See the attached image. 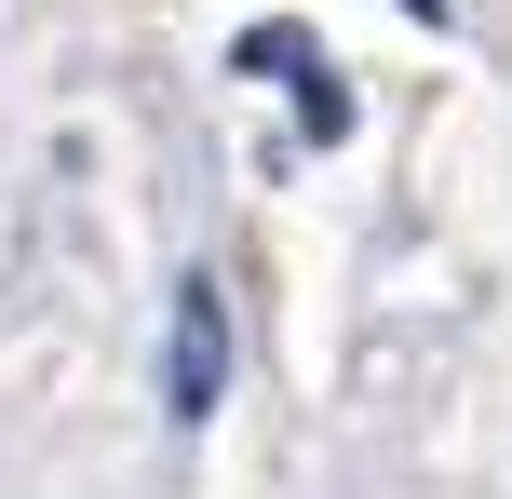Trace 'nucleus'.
<instances>
[{
	"label": "nucleus",
	"mask_w": 512,
	"mask_h": 499,
	"mask_svg": "<svg viewBox=\"0 0 512 499\" xmlns=\"http://www.w3.org/2000/svg\"><path fill=\"white\" fill-rule=\"evenodd\" d=\"M405 14H418V27H445V14H459V0H405Z\"/></svg>",
	"instance_id": "3"
},
{
	"label": "nucleus",
	"mask_w": 512,
	"mask_h": 499,
	"mask_svg": "<svg viewBox=\"0 0 512 499\" xmlns=\"http://www.w3.org/2000/svg\"><path fill=\"white\" fill-rule=\"evenodd\" d=\"M230 68H243V81H283V95H297V122H310V149H337V135H351V81L324 68V41H310L297 14H270V27H243V41H230Z\"/></svg>",
	"instance_id": "2"
},
{
	"label": "nucleus",
	"mask_w": 512,
	"mask_h": 499,
	"mask_svg": "<svg viewBox=\"0 0 512 499\" xmlns=\"http://www.w3.org/2000/svg\"><path fill=\"white\" fill-rule=\"evenodd\" d=\"M216 392H230V297L216 270H189L162 297V419H216Z\"/></svg>",
	"instance_id": "1"
}]
</instances>
